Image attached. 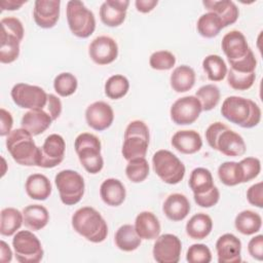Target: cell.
I'll list each match as a JSON object with an SVG mask.
<instances>
[{
	"instance_id": "6da1fadb",
	"label": "cell",
	"mask_w": 263,
	"mask_h": 263,
	"mask_svg": "<svg viewBox=\"0 0 263 263\" xmlns=\"http://www.w3.org/2000/svg\"><path fill=\"white\" fill-rule=\"evenodd\" d=\"M221 114L231 123L252 128L261 120V109L252 100L237 96L227 97L221 107Z\"/></svg>"
},
{
	"instance_id": "7a4b0ae2",
	"label": "cell",
	"mask_w": 263,
	"mask_h": 263,
	"mask_svg": "<svg viewBox=\"0 0 263 263\" xmlns=\"http://www.w3.org/2000/svg\"><path fill=\"white\" fill-rule=\"evenodd\" d=\"M205 139L211 148L226 156H241L247 150L242 137L220 121L209 125L205 130Z\"/></svg>"
},
{
	"instance_id": "3957f363",
	"label": "cell",
	"mask_w": 263,
	"mask_h": 263,
	"mask_svg": "<svg viewBox=\"0 0 263 263\" xmlns=\"http://www.w3.org/2000/svg\"><path fill=\"white\" fill-rule=\"evenodd\" d=\"M73 229L88 241L99 243L108 235V225L102 215L91 206L78 209L71 219Z\"/></svg>"
},
{
	"instance_id": "277c9868",
	"label": "cell",
	"mask_w": 263,
	"mask_h": 263,
	"mask_svg": "<svg viewBox=\"0 0 263 263\" xmlns=\"http://www.w3.org/2000/svg\"><path fill=\"white\" fill-rule=\"evenodd\" d=\"M6 148L12 159L25 166H38L39 147L25 128H15L6 138Z\"/></svg>"
},
{
	"instance_id": "5b68a950",
	"label": "cell",
	"mask_w": 263,
	"mask_h": 263,
	"mask_svg": "<svg viewBox=\"0 0 263 263\" xmlns=\"http://www.w3.org/2000/svg\"><path fill=\"white\" fill-rule=\"evenodd\" d=\"M1 24L0 62L10 64L20 55V44L24 38L25 30L22 22L14 17H3Z\"/></svg>"
},
{
	"instance_id": "8992f818",
	"label": "cell",
	"mask_w": 263,
	"mask_h": 263,
	"mask_svg": "<svg viewBox=\"0 0 263 263\" xmlns=\"http://www.w3.org/2000/svg\"><path fill=\"white\" fill-rule=\"evenodd\" d=\"M78 159L85 171L89 174H98L104 166V159L101 155V141L89 133H82L77 136L74 143Z\"/></svg>"
},
{
	"instance_id": "52a82bcc",
	"label": "cell",
	"mask_w": 263,
	"mask_h": 263,
	"mask_svg": "<svg viewBox=\"0 0 263 263\" xmlns=\"http://www.w3.org/2000/svg\"><path fill=\"white\" fill-rule=\"evenodd\" d=\"M149 128L142 120L130 121L124 132L121 149L122 156L127 161L137 157H145L149 146Z\"/></svg>"
},
{
	"instance_id": "ba28073f",
	"label": "cell",
	"mask_w": 263,
	"mask_h": 263,
	"mask_svg": "<svg viewBox=\"0 0 263 263\" xmlns=\"http://www.w3.org/2000/svg\"><path fill=\"white\" fill-rule=\"evenodd\" d=\"M66 15L69 28L73 35L79 38L89 37L96 30V18L83 2L70 0L67 2Z\"/></svg>"
},
{
	"instance_id": "9c48e42d",
	"label": "cell",
	"mask_w": 263,
	"mask_h": 263,
	"mask_svg": "<svg viewBox=\"0 0 263 263\" xmlns=\"http://www.w3.org/2000/svg\"><path fill=\"white\" fill-rule=\"evenodd\" d=\"M152 165L159 179L170 185L180 183L185 176V165L168 150L156 151L152 157Z\"/></svg>"
},
{
	"instance_id": "30bf717a",
	"label": "cell",
	"mask_w": 263,
	"mask_h": 263,
	"mask_svg": "<svg viewBox=\"0 0 263 263\" xmlns=\"http://www.w3.org/2000/svg\"><path fill=\"white\" fill-rule=\"evenodd\" d=\"M54 183L60 193L62 202L66 205L78 203L85 189L82 176L73 170H63L54 177Z\"/></svg>"
},
{
	"instance_id": "8fae6325",
	"label": "cell",
	"mask_w": 263,
	"mask_h": 263,
	"mask_svg": "<svg viewBox=\"0 0 263 263\" xmlns=\"http://www.w3.org/2000/svg\"><path fill=\"white\" fill-rule=\"evenodd\" d=\"M12 247L20 263H38L44 255L39 238L29 230L17 231L12 238Z\"/></svg>"
},
{
	"instance_id": "7c38bea8",
	"label": "cell",
	"mask_w": 263,
	"mask_h": 263,
	"mask_svg": "<svg viewBox=\"0 0 263 263\" xmlns=\"http://www.w3.org/2000/svg\"><path fill=\"white\" fill-rule=\"evenodd\" d=\"M10 95L16 106L29 110L44 109L48 96L42 87L23 82L13 85Z\"/></svg>"
},
{
	"instance_id": "4fadbf2b",
	"label": "cell",
	"mask_w": 263,
	"mask_h": 263,
	"mask_svg": "<svg viewBox=\"0 0 263 263\" xmlns=\"http://www.w3.org/2000/svg\"><path fill=\"white\" fill-rule=\"evenodd\" d=\"M202 111L201 104L195 96H186L176 100L170 110L171 119L178 125L192 124Z\"/></svg>"
},
{
	"instance_id": "5bb4252c",
	"label": "cell",
	"mask_w": 263,
	"mask_h": 263,
	"mask_svg": "<svg viewBox=\"0 0 263 263\" xmlns=\"http://www.w3.org/2000/svg\"><path fill=\"white\" fill-rule=\"evenodd\" d=\"M66 143L62 136L58 134L49 135L41 147H39L38 166L52 168L59 165L65 156Z\"/></svg>"
},
{
	"instance_id": "9a60e30c",
	"label": "cell",
	"mask_w": 263,
	"mask_h": 263,
	"mask_svg": "<svg viewBox=\"0 0 263 263\" xmlns=\"http://www.w3.org/2000/svg\"><path fill=\"white\" fill-rule=\"evenodd\" d=\"M182 242L171 233L159 235L153 246V258L158 263H177L180 260Z\"/></svg>"
},
{
	"instance_id": "2e32d148",
	"label": "cell",
	"mask_w": 263,
	"mask_h": 263,
	"mask_svg": "<svg viewBox=\"0 0 263 263\" xmlns=\"http://www.w3.org/2000/svg\"><path fill=\"white\" fill-rule=\"evenodd\" d=\"M88 54L93 63L98 65H108L116 60L118 55V45L116 41L109 36H99L90 42Z\"/></svg>"
},
{
	"instance_id": "e0dca14e",
	"label": "cell",
	"mask_w": 263,
	"mask_h": 263,
	"mask_svg": "<svg viewBox=\"0 0 263 263\" xmlns=\"http://www.w3.org/2000/svg\"><path fill=\"white\" fill-rule=\"evenodd\" d=\"M85 120L89 127L102 132L111 126L114 120L112 107L103 101L90 104L85 110Z\"/></svg>"
},
{
	"instance_id": "ac0fdd59",
	"label": "cell",
	"mask_w": 263,
	"mask_h": 263,
	"mask_svg": "<svg viewBox=\"0 0 263 263\" xmlns=\"http://www.w3.org/2000/svg\"><path fill=\"white\" fill-rule=\"evenodd\" d=\"M60 0H36L33 9L36 25L42 29L54 27L60 17Z\"/></svg>"
},
{
	"instance_id": "d6986e66",
	"label": "cell",
	"mask_w": 263,
	"mask_h": 263,
	"mask_svg": "<svg viewBox=\"0 0 263 263\" xmlns=\"http://www.w3.org/2000/svg\"><path fill=\"white\" fill-rule=\"evenodd\" d=\"M219 263H239L241 261V241L232 233L221 235L216 241Z\"/></svg>"
},
{
	"instance_id": "ffe728a7",
	"label": "cell",
	"mask_w": 263,
	"mask_h": 263,
	"mask_svg": "<svg viewBox=\"0 0 263 263\" xmlns=\"http://www.w3.org/2000/svg\"><path fill=\"white\" fill-rule=\"evenodd\" d=\"M221 47L228 62L242 59L250 50L247 38L238 30L226 33L222 38Z\"/></svg>"
},
{
	"instance_id": "44dd1931",
	"label": "cell",
	"mask_w": 263,
	"mask_h": 263,
	"mask_svg": "<svg viewBox=\"0 0 263 263\" xmlns=\"http://www.w3.org/2000/svg\"><path fill=\"white\" fill-rule=\"evenodd\" d=\"M129 5L128 0H107L100 7V17L108 27L120 26L125 17Z\"/></svg>"
},
{
	"instance_id": "7402d4cb",
	"label": "cell",
	"mask_w": 263,
	"mask_h": 263,
	"mask_svg": "<svg viewBox=\"0 0 263 263\" xmlns=\"http://www.w3.org/2000/svg\"><path fill=\"white\" fill-rule=\"evenodd\" d=\"M173 147L183 154H193L202 147L200 135L194 129L178 130L172 137Z\"/></svg>"
},
{
	"instance_id": "603a6c76",
	"label": "cell",
	"mask_w": 263,
	"mask_h": 263,
	"mask_svg": "<svg viewBox=\"0 0 263 263\" xmlns=\"http://www.w3.org/2000/svg\"><path fill=\"white\" fill-rule=\"evenodd\" d=\"M190 202L188 198L181 193L170 194L162 205V212L167 219L174 222L184 220L190 212Z\"/></svg>"
},
{
	"instance_id": "cb8c5ba5",
	"label": "cell",
	"mask_w": 263,
	"mask_h": 263,
	"mask_svg": "<svg viewBox=\"0 0 263 263\" xmlns=\"http://www.w3.org/2000/svg\"><path fill=\"white\" fill-rule=\"evenodd\" d=\"M135 229L141 239L152 240L159 236L161 227L158 218L153 213L144 211L136 217Z\"/></svg>"
},
{
	"instance_id": "d4e9b609",
	"label": "cell",
	"mask_w": 263,
	"mask_h": 263,
	"mask_svg": "<svg viewBox=\"0 0 263 263\" xmlns=\"http://www.w3.org/2000/svg\"><path fill=\"white\" fill-rule=\"evenodd\" d=\"M52 121L44 109L29 110L23 115L21 125L32 136H38L44 133L51 125Z\"/></svg>"
},
{
	"instance_id": "484cf974",
	"label": "cell",
	"mask_w": 263,
	"mask_h": 263,
	"mask_svg": "<svg viewBox=\"0 0 263 263\" xmlns=\"http://www.w3.org/2000/svg\"><path fill=\"white\" fill-rule=\"evenodd\" d=\"M100 195L107 205L118 206L124 201L126 191L121 181L115 178H109L101 184Z\"/></svg>"
},
{
	"instance_id": "4316f807",
	"label": "cell",
	"mask_w": 263,
	"mask_h": 263,
	"mask_svg": "<svg viewBox=\"0 0 263 263\" xmlns=\"http://www.w3.org/2000/svg\"><path fill=\"white\" fill-rule=\"evenodd\" d=\"M202 4L209 12L216 13L222 20L224 28L234 24L238 18L239 10L233 1H202Z\"/></svg>"
},
{
	"instance_id": "83f0119b",
	"label": "cell",
	"mask_w": 263,
	"mask_h": 263,
	"mask_svg": "<svg viewBox=\"0 0 263 263\" xmlns=\"http://www.w3.org/2000/svg\"><path fill=\"white\" fill-rule=\"evenodd\" d=\"M28 196L36 200H45L51 194V183L49 179L42 174L30 175L25 184Z\"/></svg>"
},
{
	"instance_id": "f1b7e54d",
	"label": "cell",
	"mask_w": 263,
	"mask_h": 263,
	"mask_svg": "<svg viewBox=\"0 0 263 263\" xmlns=\"http://www.w3.org/2000/svg\"><path fill=\"white\" fill-rule=\"evenodd\" d=\"M24 224L33 231L44 228L49 221V214L45 206L41 204H29L23 210Z\"/></svg>"
},
{
	"instance_id": "f546056e",
	"label": "cell",
	"mask_w": 263,
	"mask_h": 263,
	"mask_svg": "<svg viewBox=\"0 0 263 263\" xmlns=\"http://www.w3.org/2000/svg\"><path fill=\"white\" fill-rule=\"evenodd\" d=\"M171 86L176 92H185L190 90L195 83V72L187 66L181 65L173 70L170 78Z\"/></svg>"
},
{
	"instance_id": "4dcf8cb0",
	"label": "cell",
	"mask_w": 263,
	"mask_h": 263,
	"mask_svg": "<svg viewBox=\"0 0 263 263\" xmlns=\"http://www.w3.org/2000/svg\"><path fill=\"white\" fill-rule=\"evenodd\" d=\"M212 229V218L204 213H198L193 215L186 224V233L192 239L205 238L211 233Z\"/></svg>"
},
{
	"instance_id": "1f68e13d",
	"label": "cell",
	"mask_w": 263,
	"mask_h": 263,
	"mask_svg": "<svg viewBox=\"0 0 263 263\" xmlns=\"http://www.w3.org/2000/svg\"><path fill=\"white\" fill-rule=\"evenodd\" d=\"M234 226L238 232L243 235L257 233L262 226L261 216L251 210H245L237 214L234 220Z\"/></svg>"
},
{
	"instance_id": "d6a6232c",
	"label": "cell",
	"mask_w": 263,
	"mask_h": 263,
	"mask_svg": "<svg viewBox=\"0 0 263 263\" xmlns=\"http://www.w3.org/2000/svg\"><path fill=\"white\" fill-rule=\"evenodd\" d=\"M116 247L123 252H132L137 250L141 245V238L138 235L135 226L124 224L120 226L114 236Z\"/></svg>"
},
{
	"instance_id": "836d02e7",
	"label": "cell",
	"mask_w": 263,
	"mask_h": 263,
	"mask_svg": "<svg viewBox=\"0 0 263 263\" xmlns=\"http://www.w3.org/2000/svg\"><path fill=\"white\" fill-rule=\"evenodd\" d=\"M24 223L23 213L14 208H5L1 211L0 233L3 236H11Z\"/></svg>"
},
{
	"instance_id": "e575fe53",
	"label": "cell",
	"mask_w": 263,
	"mask_h": 263,
	"mask_svg": "<svg viewBox=\"0 0 263 263\" xmlns=\"http://www.w3.org/2000/svg\"><path fill=\"white\" fill-rule=\"evenodd\" d=\"M188 184L193 194L205 193L215 186L212 173L205 167L194 168L190 174Z\"/></svg>"
},
{
	"instance_id": "d590c367",
	"label": "cell",
	"mask_w": 263,
	"mask_h": 263,
	"mask_svg": "<svg viewBox=\"0 0 263 263\" xmlns=\"http://www.w3.org/2000/svg\"><path fill=\"white\" fill-rule=\"evenodd\" d=\"M196 28L198 33L204 38L216 37L224 28L222 20L214 12H206L199 16Z\"/></svg>"
},
{
	"instance_id": "8d00e7d4",
	"label": "cell",
	"mask_w": 263,
	"mask_h": 263,
	"mask_svg": "<svg viewBox=\"0 0 263 263\" xmlns=\"http://www.w3.org/2000/svg\"><path fill=\"white\" fill-rule=\"evenodd\" d=\"M203 71L211 81H221L227 75V65L218 54H210L202 61Z\"/></svg>"
},
{
	"instance_id": "74e56055",
	"label": "cell",
	"mask_w": 263,
	"mask_h": 263,
	"mask_svg": "<svg viewBox=\"0 0 263 263\" xmlns=\"http://www.w3.org/2000/svg\"><path fill=\"white\" fill-rule=\"evenodd\" d=\"M218 177L226 186H236L242 183V175L238 162L225 161L218 167Z\"/></svg>"
},
{
	"instance_id": "f35d334b",
	"label": "cell",
	"mask_w": 263,
	"mask_h": 263,
	"mask_svg": "<svg viewBox=\"0 0 263 263\" xmlns=\"http://www.w3.org/2000/svg\"><path fill=\"white\" fill-rule=\"evenodd\" d=\"M129 89L128 79L120 74L110 76L105 83V95L111 100L123 98Z\"/></svg>"
},
{
	"instance_id": "ab89813d",
	"label": "cell",
	"mask_w": 263,
	"mask_h": 263,
	"mask_svg": "<svg viewBox=\"0 0 263 263\" xmlns=\"http://www.w3.org/2000/svg\"><path fill=\"white\" fill-rule=\"evenodd\" d=\"M195 97L199 100L202 111H211L219 104L221 93L217 85L205 84L196 90Z\"/></svg>"
},
{
	"instance_id": "60d3db41",
	"label": "cell",
	"mask_w": 263,
	"mask_h": 263,
	"mask_svg": "<svg viewBox=\"0 0 263 263\" xmlns=\"http://www.w3.org/2000/svg\"><path fill=\"white\" fill-rule=\"evenodd\" d=\"M125 175L133 183H141L149 175V163L145 157H137L128 160L125 167Z\"/></svg>"
},
{
	"instance_id": "b9f144b4",
	"label": "cell",
	"mask_w": 263,
	"mask_h": 263,
	"mask_svg": "<svg viewBox=\"0 0 263 263\" xmlns=\"http://www.w3.org/2000/svg\"><path fill=\"white\" fill-rule=\"evenodd\" d=\"M77 86V78L69 72H63L59 74L53 80V88L55 92L61 97H69L73 95L76 91Z\"/></svg>"
},
{
	"instance_id": "7bdbcfd3",
	"label": "cell",
	"mask_w": 263,
	"mask_h": 263,
	"mask_svg": "<svg viewBox=\"0 0 263 263\" xmlns=\"http://www.w3.org/2000/svg\"><path fill=\"white\" fill-rule=\"evenodd\" d=\"M256 79L255 72L239 73L232 69L227 71V82L230 87L235 90H247L252 87Z\"/></svg>"
},
{
	"instance_id": "ee69618b",
	"label": "cell",
	"mask_w": 263,
	"mask_h": 263,
	"mask_svg": "<svg viewBox=\"0 0 263 263\" xmlns=\"http://www.w3.org/2000/svg\"><path fill=\"white\" fill-rule=\"evenodd\" d=\"M176 64V57L168 50H158L153 52L149 59V65L152 69L165 71L172 69Z\"/></svg>"
},
{
	"instance_id": "f6af8a7d",
	"label": "cell",
	"mask_w": 263,
	"mask_h": 263,
	"mask_svg": "<svg viewBox=\"0 0 263 263\" xmlns=\"http://www.w3.org/2000/svg\"><path fill=\"white\" fill-rule=\"evenodd\" d=\"M186 260L189 263H210L212 260L211 250L206 245L194 243L189 247Z\"/></svg>"
},
{
	"instance_id": "bcb514c9",
	"label": "cell",
	"mask_w": 263,
	"mask_h": 263,
	"mask_svg": "<svg viewBox=\"0 0 263 263\" xmlns=\"http://www.w3.org/2000/svg\"><path fill=\"white\" fill-rule=\"evenodd\" d=\"M242 175V183L250 182L258 177L261 171V162L256 157H246L238 162Z\"/></svg>"
},
{
	"instance_id": "7dc6e473",
	"label": "cell",
	"mask_w": 263,
	"mask_h": 263,
	"mask_svg": "<svg viewBox=\"0 0 263 263\" xmlns=\"http://www.w3.org/2000/svg\"><path fill=\"white\" fill-rule=\"evenodd\" d=\"M228 63L230 65V69L239 73H253L255 72L257 66V60L251 48L242 59L237 61H230Z\"/></svg>"
},
{
	"instance_id": "c3c4849f",
	"label": "cell",
	"mask_w": 263,
	"mask_h": 263,
	"mask_svg": "<svg viewBox=\"0 0 263 263\" xmlns=\"http://www.w3.org/2000/svg\"><path fill=\"white\" fill-rule=\"evenodd\" d=\"M193 198L197 205L201 208H212L218 203L220 198V192L219 189L216 186H214L211 190L206 191L205 193L194 194Z\"/></svg>"
},
{
	"instance_id": "681fc988",
	"label": "cell",
	"mask_w": 263,
	"mask_h": 263,
	"mask_svg": "<svg viewBox=\"0 0 263 263\" xmlns=\"http://www.w3.org/2000/svg\"><path fill=\"white\" fill-rule=\"evenodd\" d=\"M263 184L262 182H258L252 185L247 191V199L248 201L257 208H263Z\"/></svg>"
},
{
	"instance_id": "f907efd6",
	"label": "cell",
	"mask_w": 263,
	"mask_h": 263,
	"mask_svg": "<svg viewBox=\"0 0 263 263\" xmlns=\"http://www.w3.org/2000/svg\"><path fill=\"white\" fill-rule=\"evenodd\" d=\"M248 251L252 258L261 261L263 259V235L258 234L252 237L248 243Z\"/></svg>"
},
{
	"instance_id": "816d5d0a",
	"label": "cell",
	"mask_w": 263,
	"mask_h": 263,
	"mask_svg": "<svg viewBox=\"0 0 263 263\" xmlns=\"http://www.w3.org/2000/svg\"><path fill=\"white\" fill-rule=\"evenodd\" d=\"M44 110L51 117L52 120L58 119L60 117L61 113H62V102H61V100L57 96H54L52 93H48L47 103H46V106H45Z\"/></svg>"
},
{
	"instance_id": "f5cc1de1",
	"label": "cell",
	"mask_w": 263,
	"mask_h": 263,
	"mask_svg": "<svg viewBox=\"0 0 263 263\" xmlns=\"http://www.w3.org/2000/svg\"><path fill=\"white\" fill-rule=\"evenodd\" d=\"M0 118H1V124H0V136H8L11 132L12 125H13V119L10 112L5 110L4 108L0 109Z\"/></svg>"
},
{
	"instance_id": "db71d44e",
	"label": "cell",
	"mask_w": 263,
	"mask_h": 263,
	"mask_svg": "<svg viewBox=\"0 0 263 263\" xmlns=\"http://www.w3.org/2000/svg\"><path fill=\"white\" fill-rule=\"evenodd\" d=\"M157 4H158L157 0H137L135 2L137 10L142 13H148L152 11Z\"/></svg>"
},
{
	"instance_id": "11a10c76",
	"label": "cell",
	"mask_w": 263,
	"mask_h": 263,
	"mask_svg": "<svg viewBox=\"0 0 263 263\" xmlns=\"http://www.w3.org/2000/svg\"><path fill=\"white\" fill-rule=\"evenodd\" d=\"M27 1H15V0H3L0 2L2 10H16L20 9Z\"/></svg>"
},
{
	"instance_id": "9f6ffc18",
	"label": "cell",
	"mask_w": 263,
	"mask_h": 263,
	"mask_svg": "<svg viewBox=\"0 0 263 263\" xmlns=\"http://www.w3.org/2000/svg\"><path fill=\"white\" fill-rule=\"evenodd\" d=\"M0 247H1V258H0L1 262L2 263L10 262L12 259V252H11L9 246L4 240H1Z\"/></svg>"
}]
</instances>
